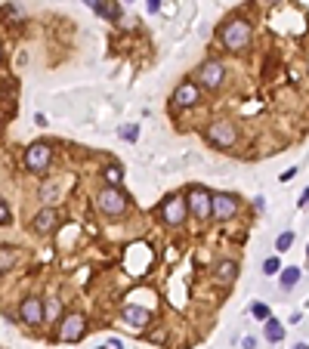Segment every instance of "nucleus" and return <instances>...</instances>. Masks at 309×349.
I'll return each mask as SVG.
<instances>
[{
	"label": "nucleus",
	"instance_id": "5",
	"mask_svg": "<svg viewBox=\"0 0 309 349\" xmlns=\"http://www.w3.org/2000/svg\"><path fill=\"white\" fill-rule=\"evenodd\" d=\"M158 213H161V219H164V223L179 226V223H186V216H189V201H186L182 195H167V198L161 201Z\"/></svg>",
	"mask_w": 309,
	"mask_h": 349
},
{
	"label": "nucleus",
	"instance_id": "15",
	"mask_svg": "<svg viewBox=\"0 0 309 349\" xmlns=\"http://www.w3.org/2000/svg\"><path fill=\"white\" fill-rule=\"evenodd\" d=\"M263 337H266L269 343H282V340H285V325H282L279 319L269 315V319H266V325H263Z\"/></svg>",
	"mask_w": 309,
	"mask_h": 349
},
{
	"label": "nucleus",
	"instance_id": "30",
	"mask_svg": "<svg viewBox=\"0 0 309 349\" xmlns=\"http://www.w3.org/2000/svg\"><path fill=\"white\" fill-rule=\"evenodd\" d=\"M294 173H297V167H291V170H285V173H282V182H288V179H294Z\"/></svg>",
	"mask_w": 309,
	"mask_h": 349
},
{
	"label": "nucleus",
	"instance_id": "4",
	"mask_svg": "<svg viewBox=\"0 0 309 349\" xmlns=\"http://www.w3.org/2000/svg\"><path fill=\"white\" fill-rule=\"evenodd\" d=\"M186 201H189V213L195 216L198 223H204V219L213 216V195H210L207 188H201V185H198V188H192Z\"/></svg>",
	"mask_w": 309,
	"mask_h": 349
},
{
	"label": "nucleus",
	"instance_id": "11",
	"mask_svg": "<svg viewBox=\"0 0 309 349\" xmlns=\"http://www.w3.org/2000/svg\"><path fill=\"white\" fill-rule=\"evenodd\" d=\"M198 99H201L198 84H192V81H182V84L173 90V105H176V108H192Z\"/></svg>",
	"mask_w": 309,
	"mask_h": 349
},
{
	"label": "nucleus",
	"instance_id": "14",
	"mask_svg": "<svg viewBox=\"0 0 309 349\" xmlns=\"http://www.w3.org/2000/svg\"><path fill=\"white\" fill-rule=\"evenodd\" d=\"M213 278L223 284V288H229L232 281H235L238 278V263L235 260H223L220 266H217V272H213Z\"/></svg>",
	"mask_w": 309,
	"mask_h": 349
},
{
	"label": "nucleus",
	"instance_id": "18",
	"mask_svg": "<svg viewBox=\"0 0 309 349\" xmlns=\"http://www.w3.org/2000/svg\"><path fill=\"white\" fill-rule=\"evenodd\" d=\"M16 263H19V253L13 247H0V272H10Z\"/></svg>",
	"mask_w": 309,
	"mask_h": 349
},
{
	"label": "nucleus",
	"instance_id": "23",
	"mask_svg": "<svg viewBox=\"0 0 309 349\" xmlns=\"http://www.w3.org/2000/svg\"><path fill=\"white\" fill-rule=\"evenodd\" d=\"M121 139L136 142V139H139V124H124V127H121Z\"/></svg>",
	"mask_w": 309,
	"mask_h": 349
},
{
	"label": "nucleus",
	"instance_id": "33",
	"mask_svg": "<svg viewBox=\"0 0 309 349\" xmlns=\"http://www.w3.org/2000/svg\"><path fill=\"white\" fill-rule=\"evenodd\" d=\"M263 4H269V7H275V4H282V0H263Z\"/></svg>",
	"mask_w": 309,
	"mask_h": 349
},
{
	"label": "nucleus",
	"instance_id": "20",
	"mask_svg": "<svg viewBox=\"0 0 309 349\" xmlns=\"http://www.w3.org/2000/svg\"><path fill=\"white\" fill-rule=\"evenodd\" d=\"M87 4H90V7H93V10H96L99 16H105V19H111V22L118 19V10H114V7H108L105 0H87Z\"/></svg>",
	"mask_w": 309,
	"mask_h": 349
},
{
	"label": "nucleus",
	"instance_id": "3",
	"mask_svg": "<svg viewBox=\"0 0 309 349\" xmlns=\"http://www.w3.org/2000/svg\"><path fill=\"white\" fill-rule=\"evenodd\" d=\"M204 139L213 148H232V145L238 142V130H235V124H229V121H213L204 130Z\"/></svg>",
	"mask_w": 309,
	"mask_h": 349
},
{
	"label": "nucleus",
	"instance_id": "36",
	"mask_svg": "<svg viewBox=\"0 0 309 349\" xmlns=\"http://www.w3.org/2000/svg\"><path fill=\"white\" fill-rule=\"evenodd\" d=\"M306 77H309V65H306Z\"/></svg>",
	"mask_w": 309,
	"mask_h": 349
},
{
	"label": "nucleus",
	"instance_id": "17",
	"mask_svg": "<svg viewBox=\"0 0 309 349\" xmlns=\"http://www.w3.org/2000/svg\"><path fill=\"white\" fill-rule=\"evenodd\" d=\"M300 269L297 266H288V269H282V272H279V284L285 288V291H291V288H297V281H300Z\"/></svg>",
	"mask_w": 309,
	"mask_h": 349
},
{
	"label": "nucleus",
	"instance_id": "37",
	"mask_svg": "<svg viewBox=\"0 0 309 349\" xmlns=\"http://www.w3.org/2000/svg\"><path fill=\"white\" fill-rule=\"evenodd\" d=\"M124 4H130V0H124Z\"/></svg>",
	"mask_w": 309,
	"mask_h": 349
},
{
	"label": "nucleus",
	"instance_id": "26",
	"mask_svg": "<svg viewBox=\"0 0 309 349\" xmlns=\"http://www.w3.org/2000/svg\"><path fill=\"white\" fill-rule=\"evenodd\" d=\"M10 223V207H7V201H0V226H7Z\"/></svg>",
	"mask_w": 309,
	"mask_h": 349
},
{
	"label": "nucleus",
	"instance_id": "19",
	"mask_svg": "<svg viewBox=\"0 0 309 349\" xmlns=\"http://www.w3.org/2000/svg\"><path fill=\"white\" fill-rule=\"evenodd\" d=\"M44 315H47L50 322H59V319H62V303H59V297H50V300L44 303Z\"/></svg>",
	"mask_w": 309,
	"mask_h": 349
},
{
	"label": "nucleus",
	"instance_id": "28",
	"mask_svg": "<svg viewBox=\"0 0 309 349\" xmlns=\"http://www.w3.org/2000/svg\"><path fill=\"white\" fill-rule=\"evenodd\" d=\"M241 349H257V337H244L241 340Z\"/></svg>",
	"mask_w": 309,
	"mask_h": 349
},
{
	"label": "nucleus",
	"instance_id": "12",
	"mask_svg": "<svg viewBox=\"0 0 309 349\" xmlns=\"http://www.w3.org/2000/svg\"><path fill=\"white\" fill-rule=\"evenodd\" d=\"M56 223H59V213H56L53 207H44L41 213L31 219V229L37 232V235H50V232L56 229Z\"/></svg>",
	"mask_w": 309,
	"mask_h": 349
},
{
	"label": "nucleus",
	"instance_id": "22",
	"mask_svg": "<svg viewBox=\"0 0 309 349\" xmlns=\"http://www.w3.org/2000/svg\"><path fill=\"white\" fill-rule=\"evenodd\" d=\"M291 244H294V232H282L279 241H275V250H279V253H288Z\"/></svg>",
	"mask_w": 309,
	"mask_h": 349
},
{
	"label": "nucleus",
	"instance_id": "2",
	"mask_svg": "<svg viewBox=\"0 0 309 349\" xmlns=\"http://www.w3.org/2000/svg\"><path fill=\"white\" fill-rule=\"evenodd\" d=\"M96 207L105 216H121V213H127L130 198H127V192H121L118 185H105V188H99V195H96Z\"/></svg>",
	"mask_w": 309,
	"mask_h": 349
},
{
	"label": "nucleus",
	"instance_id": "25",
	"mask_svg": "<svg viewBox=\"0 0 309 349\" xmlns=\"http://www.w3.org/2000/svg\"><path fill=\"white\" fill-rule=\"evenodd\" d=\"M158 10H161V0H145V13L148 16H154Z\"/></svg>",
	"mask_w": 309,
	"mask_h": 349
},
{
	"label": "nucleus",
	"instance_id": "27",
	"mask_svg": "<svg viewBox=\"0 0 309 349\" xmlns=\"http://www.w3.org/2000/svg\"><path fill=\"white\" fill-rule=\"evenodd\" d=\"M53 195H56V188H53V185H44V188H41V198H44V201H50Z\"/></svg>",
	"mask_w": 309,
	"mask_h": 349
},
{
	"label": "nucleus",
	"instance_id": "24",
	"mask_svg": "<svg viewBox=\"0 0 309 349\" xmlns=\"http://www.w3.org/2000/svg\"><path fill=\"white\" fill-rule=\"evenodd\" d=\"M251 315H254V319H260V322H266L272 312H269V306H266V303H254V306H251Z\"/></svg>",
	"mask_w": 309,
	"mask_h": 349
},
{
	"label": "nucleus",
	"instance_id": "8",
	"mask_svg": "<svg viewBox=\"0 0 309 349\" xmlns=\"http://www.w3.org/2000/svg\"><path fill=\"white\" fill-rule=\"evenodd\" d=\"M50 158H53V148L47 142H34L28 151H25V167L34 170V173H41L50 167Z\"/></svg>",
	"mask_w": 309,
	"mask_h": 349
},
{
	"label": "nucleus",
	"instance_id": "35",
	"mask_svg": "<svg viewBox=\"0 0 309 349\" xmlns=\"http://www.w3.org/2000/svg\"><path fill=\"white\" fill-rule=\"evenodd\" d=\"M306 257H309V244H306Z\"/></svg>",
	"mask_w": 309,
	"mask_h": 349
},
{
	"label": "nucleus",
	"instance_id": "9",
	"mask_svg": "<svg viewBox=\"0 0 309 349\" xmlns=\"http://www.w3.org/2000/svg\"><path fill=\"white\" fill-rule=\"evenodd\" d=\"M19 319L25 325H44L47 315H44V303L37 300V297H25L22 306H19Z\"/></svg>",
	"mask_w": 309,
	"mask_h": 349
},
{
	"label": "nucleus",
	"instance_id": "6",
	"mask_svg": "<svg viewBox=\"0 0 309 349\" xmlns=\"http://www.w3.org/2000/svg\"><path fill=\"white\" fill-rule=\"evenodd\" d=\"M223 81H226V65H223V62L207 59V62L198 68V84H201L204 90H220Z\"/></svg>",
	"mask_w": 309,
	"mask_h": 349
},
{
	"label": "nucleus",
	"instance_id": "29",
	"mask_svg": "<svg viewBox=\"0 0 309 349\" xmlns=\"http://www.w3.org/2000/svg\"><path fill=\"white\" fill-rule=\"evenodd\" d=\"M99 349H124V346H121L118 340H108V343H105V346H99Z\"/></svg>",
	"mask_w": 309,
	"mask_h": 349
},
{
	"label": "nucleus",
	"instance_id": "13",
	"mask_svg": "<svg viewBox=\"0 0 309 349\" xmlns=\"http://www.w3.org/2000/svg\"><path fill=\"white\" fill-rule=\"evenodd\" d=\"M121 315H124V322H127L130 328H145V325L151 322L148 309H142V306H133V303H130V306H124V312H121Z\"/></svg>",
	"mask_w": 309,
	"mask_h": 349
},
{
	"label": "nucleus",
	"instance_id": "34",
	"mask_svg": "<svg viewBox=\"0 0 309 349\" xmlns=\"http://www.w3.org/2000/svg\"><path fill=\"white\" fill-rule=\"evenodd\" d=\"M0 62H4V50H0Z\"/></svg>",
	"mask_w": 309,
	"mask_h": 349
},
{
	"label": "nucleus",
	"instance_id": "31",
	"mask_svg": "<svg viewBox=\"0 0 309 349\" xmlns=\"http://www.w3.org/2000/svg\"><path fill=\"white\" fill-rule=\"evenodd\" d=\"M306 204H309V188L303 192V198H300V207H306Z\"/></svg>",
	"mask_w": 309,
	"mask_h": 349
},
{
	"label": "nucleus",
	"instance_id": "32",
	"mask_svg": "<svg viewBox=\"0 0 309 349\" xmlns=\"http://www.w3.org/2000/svg\"><path fill=\"white\" fill-rule=\"evenodd\" d=\"M291 349H309V343H297V346H291Z\"/></svg>",
	"mask_w": 309,
	"mask_h": 349
},
{
	"label": "nucleus",
	"instance_id": "21",
	"mask_svg": "<svg viewBox=\"0 0 309 349\" xmlns=\"http://www.w3.org/2000/svg\"><path fill=\"white\" fill-rule=\"evenodd\" d=\"M263 272H266L269 278L279 275V272H282V260H279V257H266V260H263Z\"/></svg>",
	"mask_w": 309,
	"mask_h": 349
},
{
	"label": "nucleus",
	"instance_id": "1",
	"mask_svg": "<svg viewBox=\"0 0 309 349\" xmlns=\"http://www.w3.org/2000/svg\"><path fill=\"white\" fill-rule=\"evenodd\" d=\"M251 34H254V28H251V22H248L244 16H232V19L223 25V31H220V41H223L226 50L241 53V50L251 44Z\"/></svg>",
	"mask_w": 309,
	"mask_h": 349
},
{
	"label": "nucleus",
	"instance_id": "16",
	"mask_svg": "<svg viewBox=\"0 0 309 349\" xmlns=\"http://www.w3.org/2000/svg\"><path fill=\"white\" fill-rule=\"evenodd\" d=\"M102 179H105V185H118V188H121V182H124V167H121V164L102 167Z\"/></svg>",
	"mask_w": 309,
	"mask_h": 349
},
{
	"label": "nucleus",
	"instance_id": "10",
	"mask_svg": "<svg viewBox=\"0 0 309 349\" xmlns=\"http://www.w3.org/2000/svg\"><path fill=\"white\" fill-rule=\"evenodd\" d=\"M238 198L235 195H213V216L217 219H223V223H229V219H235L238 216Z\"/></svg>",
	"mask_w": 309,
	"mask_h": 349
},
{
	"label": "nucleus",
	"instance_id": "7",
	"mask_svg": "<svg viewBox=\"0 0 309 349\" xmlns=\"http://www.w3.org/2000/svg\"><path fill=\"white\" fill-rule=\"evenodd\" d=\"M84 331H87L84 315L71 312V315H62V319H59V340H62V343H74V340H81V337H84Z\"/></svg>",
	"mask_w": 309,
	"mask_h": 349
}]
</instances>
